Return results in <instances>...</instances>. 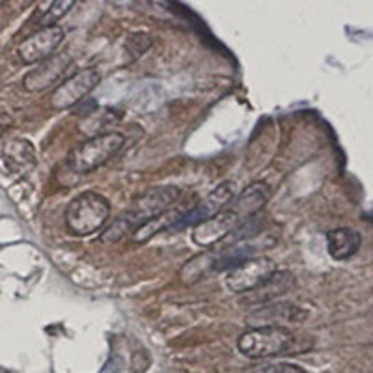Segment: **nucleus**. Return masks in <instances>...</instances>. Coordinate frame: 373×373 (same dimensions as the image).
Here are the masks:
<instances>
[{
	"label": "nucleus",
	"instance_id": "nucleus-16",
	"mask_svg": "<svg viewBox=\"0 0 373 373\" xmlns=\"http://www.w3.org/2000/svg\"><path fill=\"white\" fill-rule=\"evenodd\" d=\"M75 2H69V0H64V2H53V4H49L47 12L43 14L41 17V25L43 28L45 27H56V23L64 17V15H68L71 10H73Z\"/></svg>",
	"mask_w": 373,
	"mask_h": 373
},
{
	"label": "nucleus",
	"instance_id": "nucleus-8",
	"mask_svg": "<svg viewBox=\"0 0 373 373\" xmlns=\"http://www.w3.org/2000/svg\"><path fill=\"white\" fill-rule=\"evenodd\" d=\"M64 38L66 34L58 25L41 28L36 34L28 36L27 40L21 41L17 55L25 64H41L51 56H55L56 49L60 47Z\"/></svg>",
	"mask_w": 373,
	"mask_h": 373
},
{
	"label": "nucleus",
	"instance_id": "nucleus-1",
	"mask_svg": "<svg viewBox=\"0 0 373 373\" xmlns=\"http://www.w3.org/2000/svg\"><path fill=\"white\" fill-rule=\"evenodd\" d=\"M179 196H181V190L172 185L153 187V189L138 194L129 205V209L116 218L112 226L107 228V231L103 233V241H120L125 235L135 233L149 220H155L164 213H168L170 207L176 204Z\"/></svg>",
	"mask_w": 373,
	"mask_h": 373
},
{
	"label": "nucleus",
	"instance_id": "nucleus-15",
	"mask_svg": "<svg viewBox=\"0 0 373 373\" xmlns=\"http://www.w3.org/2000/svg\"><path fill=\"white\" fill-rule=\"evenodd\" d=\"M118 122H120V112H116L114 109H103L97 114L86 118L81 123V131H84V135L90 136V138H94V136L112 133L109 129L114 127Z\"/></svg>",
	"mask_w": 373,
	"mask_h": 373
},
{
	"label": "nucleus",
	"instance_id": "nucleus-14",
	"mask_svg": "<svg viewBox=\"0 0 373 373\" xmlns=\"http://www.w3.org/2000/svg\"><path fill=\"white\" fill-rule=\"evenodd\" d=\"M360 244H362L360 233L351 228H336L326 233V250L331 258L338 261L353 258L360 250Z\"/></svg>",
	"mask_w": 373,
	"mask_h": 373
},
{
	"label": "nucleus",
	"instance_id": "nucleus-9",
	"mask_svg": "<svg viewBox=\"0 0 373 373\" xmlns=\"http://www.w3.org/2000/svg\"><path fill=\"white\" fill-rule=\"evenodd\" d=\"M71 64H73V60H71V56L68 53L51 56L45 62L38 64V68L32 69L25 77L23 88L30 92V94H38V92H45V90L53 88L55 84H58L64 79V75L68 73Z\"/></svg>",
	"mask_w": 373,
	"mask_h": 373
},
{
	"label": "nucleus",
	"instance_id": "nucleus-10",
	"mask_svg": "<svg viewBox=\"0 0 373 373\" xmlns=\"http://www.w3.org/2000/svg\"><path fill=\"white\" fill-rule=\"evenodd\" d=\"M239 218L231 213L228 207L220 211L215 217L207 218L204 222L196 224L192 228V241L198 246H204V248H211L215 244H220L224 239L230 235L231 231L239 226Z\"/></svg>",
	"mask_w": 373,
	"mask_h": 373
},
{
	"label": "nucleus",
	"instance_id": "nucleus-4",
	"mask_svg": "<svg viewBox=\"0 0 373 373\" xmlns=\"http://www.w3.org/2000/svg\"><path fill=\"white\" fill-rule=\"evenodd\" d=\"M123 144H125V136L114 133V131L107 135L88 138L86 142H82L79 148L71 151L68 166L77 174L94 172L105 163H109L110 159L123 148Z\"/></svg>",
	"mask_w": 373,
	"mask_h": 373
},
{
	"label": "nucleus",
	"instance_id": "nucleus-2",
	"mask_svg": "<svg viewBox=\"0 0 373 373\" xmlns=\"http://www.w3.org/2000/svg\"><path fill=\"white\" fill-rule=\"evenodd\" d=\"M109 217V200L94 190L77 194L69 202L66 213H64L66 228L69 233H73L77 237H88L95 231H99L107 224Z\"/></svg>",
	"mask_w": 373,
	"mask_h": 373
},
{
	"label": "nucleus",
	"instance_id": "nucleus-7",
	"mask_svg": "<svg viewBox=\"0 0 373 373\" xmlns=\"http://www.w3.org/2000/svg\"><path fill=\"white\" fill-rule=\"evenodd\" d=\"M101 82V71L97 68H86L62 82L51 97V105L56 110H68L82 101L92 90Z\"/></svg>",
	"mask_w": 373,
	"mask_h": 373
},
{
	"label": "nucleus",
	"instance_id": "nucleus-17",
	"mask_svg": "<svg viewBox=\"0 0 373 373\" xmlns=\"http://www.w3.org/2000/svg\"><path fill=\"white\" fill-rule=\"evenodd\" d=\"M252 373H308L305 368L290 362H274V364H265V366L256 368Z\"/></svg>",
	"mask_w": 373,
	"mask_h": 373
},
{
	"label": "nucleus",
	"instance_id": "nucleus-11",
	"mask_svg": "<svg viewBox=\"0 0 373 373\" xmlns=\"http://www.w3.org/2000/svg\"><path fill=\"white\" fill-rule=\"evenodd\" d=\"M306 312L303 308L292 303H271V305L254 308V312L248 316V325L250 326H284L295 325L305 321Z\"/></svg>",
	"mask_w": 373,
	"mask_h": 373
},
{
	"label": "nucleus",
	"instance_id": "nucleus-6",
	"mask_svg": "<svg viewBox=\"0 0 373 373\" xmlns=\"http://www.w3.org/2000/svg\"><path fill=\"white\" fill-rule=\"evenodd\" d=\"M279 271L276 263L272 261L269 256H258V258H250L233 267L231 271L226 272V280L224 284L231 293H244L254 292L256 287L263 284L265 280H269Z\"/></svg>",
	"mask_w": 373,
	"mask_h": 373
},
{
	"label": "nucleus",
	"instance_id": "nucleus-13",
	"mask_svg": "<svg viewBox=\"0 0 373 373\" xmlns=\"http://www.w3.org/2000/svg\"><path fill=\"white\" fill-rule=\"evenodd\" d=\"M269 200H271L269 185L263 181H254L248 187H244L239 194H235L228 209L239 218V222H244L248 218L258 217L259 211L263 209Z\"/></svg>",
	"mask_w": 373,
	"mask_h": 373
},
{
	"label": "nucleus",
	"instance_id": "nucleus-12",
	"mask_svg": "<svg viewBox=\"0 0 373 373\" xmlns=\"http://www.w3.org/2000/svg\"><path fill=\"white\" fill-rule=\"evenodd\" d=\"M295 285V276L290 271H276L271 279L265 280L263 284L256 287L254 292L244 293V298L241 305L248 306V308H259V306L271 305L276 303L280 297H284L285 293L292 292Z\"/></svg>",
	"mask_w": 373,
	"mask_h": 373
},
{
	"label": "nucleus",
	"instance_id": "nucleus-5",
	"mask_svg": "<svg viewBox=\"0 0 373 373\" xmlns=\"http://www.w3.org/2000/svg\"><path fill=\"white\" fill-rule=\"evenodd\" d=\"M233 198H235V185L231 181H224L211 190L204 200H200L196 205H192L190 209L176 211V217L166 231H181L187 230L189 226L194 228L196 224L204 222L207 218L215 217L220 211L226 209Z\"/></svg>",
	"mask_w": 373,
	"mask_h": 373
},
{
	"label": "nucleus",
	"instance_id": "nucleus-3",
	"mask_svg": "<svg viewBox=\"0 0 373 373\" xmlns=\"http://www.w3.org/2000/svg\"><path fill=\"white\" fill-rule=\"evenodd\" d=\"M293 334L285 326H250L237 339L239 353L246 359H271L290 351Z\"/></svg>",
	"mask_w": 373,
	"mask_h": 373
}]
</instances>
